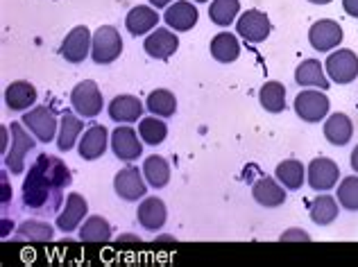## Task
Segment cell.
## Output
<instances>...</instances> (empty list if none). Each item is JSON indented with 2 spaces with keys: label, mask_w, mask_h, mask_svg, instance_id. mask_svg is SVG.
<instances>
[{
  "label": "cell",
  "mask_w": 358,
  "mask_h": 267,
  "mask_svg": "<svg viewBox=\"0 0 358 267\" xmlns=\"http://www.w3.org/2000/svg\"><path fill=\"white\" fill-rule=\"evenodd\" d=\"M350 166H352V170L358 175V145L352 150V154H350Z\"/></svg>",
  "instance_id": "60d3db41"
},
{
  "label": "cell",
  "mask_w": 358,
  "mask_h": 267,
  "mask_svg": "<svg viewBox=\"0 0 358 267\" xmlns=\"http://www.w3.org/2000/svg\"><path fill=\"white\" fill-rule=\"evenodd\" d=\"M308 213H310V220H313L317 226H329L331 222H336L338 213V199L331 195H317L313 202L308 206Z\"/></svg>",
  "instance_id": "4316f807"
},
{
  "label": "cell",
  "mask_w": 358,
  "mask_h": 267,
  "mask_svg": "<svg viewBox=\"0 0 358 267\" xmlns=\"http://www.w3.org/2000/svg\"><path fill=\"white\" fill-rule=\"evenodd\" d=\"M175 3V0H150V5H152L155 9H166V7H171Z\"/></svg>",
  "instance_id": "ab89813d"
},
{
  "label": "cell",
  "mask_w": 358,
  "mask_h": 267,
  "mask_svg": "<svg viewBox=\"0 0 358 267\" xmlns=\"http://www.w3.org/2000/svg\"><path fill=\"white\" fill-rule=\"evenodd\" d=\"M55 229L48 222L41 220H25L21 226H18V238L27 243H48L52 240Z\"/></svg>",
  "instance_id": "e575fe53"
},
{
  "label": "cell",
  "mask_w": 358,
  "mask_h": 267,
  "mask_svg": "<svg viewBox=\"0 0 358 267\" xmlns=\"http://www.w3.org/2000/svg\"><path fill=\"white\" fill-rule=\"evenodd\" d=\"M259 102L268 113H281L286 109V89L281 82H268L259 91Z\"/></svg>",
  "instance_id": "1f68e13d"
},
{
  "label": "cell",
  "mask_w": 358,
  "mask_h": 267,
  "mask_svg": "<svg viewBox=\"0 0 358 267\" xmlns=\"http://www.w3.org/2000/svg\"><path fill=\"white\" fill-rule=\"evenodd\" d=\"M329 104L322 89H306L295 98V113L304 122H320L329 116Z\"/></svg>",
  "instance_id": "5b68a950"
},
{
  "label": "cell",
  "mask_w": 358,
  "mask_h": 267,
  "mask_svg": "<svg viewBox=\"0 0 358 267\" xmlns=\"http://www.w3.org/2000/svg\"><path fill=\"white\" fill-rule=\"evenodd\" d=\"M295 82L299 87L306 89H322L327 91L331 87V80L324 73V64H320L317 59H304L295 71Z\"/></svg>",
  "instance_id": "44dd1931"
},
{
  "label": "cell",
  "mask_w": 358,
  "mask_h": 267,
  "mask_svg": "<svg viewBox=\"0 0 358 267\" xmlns=\"http://www.w3.org/2000/svg\"><path fill=\"white\" fill-rule=\"evenodd\" d=\"M308 3H313V5H329L331 0H308Z\"/></svg>",
  "instance_id": "7bdbcfd3"
},
{
  "label": "cell",
  "mask_w": 358,
  "mask_h": 267,
  "mask_svg": "<svg viewBox=\"0 0 358 267\" xmlns=\"http://www.w3.org/2000/svg\"><path fill=\"white\" fill-rule=\"evenodd\" d=\"M143 48H145V52L152 57V59H171V57L177 52V48H179V39H177V34L168 27V30H157L155 32H150L145 36V41H143Z\"/></svg>",
  "instance_id": "2e32d148"
},
{
  "label": "cell",
  "mask_w": 358,
  "mask_h": 267,
  "mask_svg": "<svg viewBox=\"0 0 358 267\" xmlns=\"http://www.w3.org/2000/svg\"><path fill=\"white\" fill-rule=\"evenodd\" d=\"M236 32L243 36L248 43H261L266 41L270 32H272V23L266 12H259V9H248L243 12L236 21Z\"/></svg>",
  "instance_id": "9c48e42d"
},
{
  "label": "cell",
  "mask_w": 358,
  "mask_h": 267,
  "mask_svg": "<svg viewBox=\"0 0 358 267\" xmlns=\"http://www.w3.org/2000/svg\"><path fill=\"white\" fill-rule=\"evenodd\" d=\"M143 175L152 188H166L168 181H171V166L164 157L152 154L143 161Z\"/></svg>",
  "instance_id": "4dcf8cb0"
},
{
  "label": "cell",
  "mask_w": 358,
  "mask_h": 267,
  "mask_svg": "<svg viewBox=\"0 0 358 267\" xmlns=\"http://www.w3.org/2000/svg\"><path fill=\"white\" fill-rule=\"evenodd\" d=\"M80 240L82 243H109L111 240V224L102 215H91L80 224Z\"/></svg>",
  "instance_id": "f1b7e54d"
},
{
  "label": "cell",
  "mask_w": 358,
  "mask_h": 267,
  "mask_svg": "<svg viewBox=\"0 0 358 267\" xmlns=\"http://www.w3.org/2000/svg\"><path fill=\"white\" fill-rule=\"evenodd\" d=\"M197 18H200V12H197V7L191 0H175L171 7H166V14H164L166 25L175 32L193 30Z\"/></svg>",
  "instance_id": "9a60e30c"
},
{
  "label": "cell",
  "mask_w": 358,
  "mask_h": 267,
  "mask_svg": "<svg viewBox=\"0 0 358 267\" xmlns=\"http://www.w3.org/2000/svg\"><path fill=\"white\" fill-rule=\"evenodd\" d=\"M136 220L138 224L148 229V231H159L164 229L168 220V208L164 204V199L159 197H143V202L136 208Z\"/></svg>",
  "instance_id": "ac0fdd59"
},
{
  "label": "cell",
  "mask_w": 358,
  "mask_h": 267,
  "mask_svg": "<svg viewBox=\"0 0 358 267\" xmlns=\"http://www.w3.org/2000/svg\"><path fill=\"white\" fill-rule=\"evenodd\" d=\"M9 197H12V190H9L7 175H3V206H7V204H9Z\"/></svg>",
  "instance_id": "f35d334b"
},
{
  "label": "cell",
  "mask_w": 358,
  "mask_h": 267,
  "mask_svg": "<svg viewBox=\"0 0 358 267\" xmlns=\"http://www.w3.org/2000/svg\"><path fill=\"white\" fill-rule=\"evenodd\" d=\"M193 3H209V0H193Z\"/></svg>",
  "instance_id": "ee69618b"
},
{
  "label": "cell",
  "mask_w": 358,
  "mask_h": 267,
  "mask_svg": "<svg viewBox=\"0 0 358 267\" xmlns=\"http://www.w3.org/2000/svg\"><path fill=\"white\" fill-rule=\"evenodd\" d=\"M324 68L329 80L336 84H352L358 78V55L354 50H336L327 57Z\"/></svg>",
  "instance_id": "8992f818"
},
{
  "label": "cell",
  "mask_w": 358,
  "mask_h": 267,
  "mask_svg": "<svg viewBox=\"0 0 358 267\" xmlns=\"http://www.w3.org/2000/svg\"><path fill=\"white\" fill-rule=\"evenodd\" d=\"M114 190L125 202H138V199H143L148 193V181L143 170H138L134 166L122 168L114 177Z\"/></svg>",
  "instance_id": "ba28073f"
},
{
  "label": "cell",
  "mask_w": 358,
  "mask_h": 267,
  "mask_svg": "<svg viewBox=\"0 0 358 267\" xmlns=\"http://www.w3.org/2000/svg\"><path fill=\"white\" fill-rule=\"evenodd\" d=\"M138 136L141 134H136L129 125H122V127L118 125L114 134H111V150H114L116 159L131 164V161H136L143 154V140Z\"/></svg>",
  "instance_id": "7c38bea8"
},
{
  "label": "cell",
  "mask_w": 358,
  "mask_h": 267,
  "mask_svg": "<svg viewBox=\"0 0 358 267\" xmlns=\"http://www.w3.org/2000/svg\"><path fill=\"white\" fill-rule=\"evenodd\" d=\"M109 140H111V136H109L107 127H102V125L89 127L87 131H84V136H80V143H78L80 157L84 161H96V159H100L107 152Z\"/></svg>",
  "instance_id": "e0dca14e"
},
{
  "label": "cell",
  "mask_w": 358,
  "mask_h": 267,
  "mask_svg": "<svg viewBox=\"0 0 358 267\" xmlns=\"http://www.w3.org/2000/svg\"><path fill=\"white\" fill-rule=\"evenodd\" d=\"M9 131H12L9 127H3V129H0V134H3V140H0V143H3V157L7 154V136H9Z\"/></svg>",
  "instance_id": "b9f144b4"
},
{
  "label": "cell",
  "mask_w": 358,
  "mask_h": 267,
  "mask_svg": "<svg viewBox=\"0 0 358 267\" xmlns=\"http://www.w3.org/2000/svg\"><path fill=\"white\" fill-rule=\"evenodd\" d=\"M238 12H241L238 0H211L209 18L218 27H229L238 18Z\"/></svg>",
  "instance_id": "d6a6232c"
},
{
  "label": "cell",
  "mask_w": 358,
  "mask_h": 267,
  "mask_svg": "<svg viewBox=\"0 0 358 267\" xmlns=\"http://www.w3.org/2000/svg\"><path fill=\"white\" fill-rule=\"evenodd\" d=\"M275 177L286 190H299L306 181V168L297 159H286L277 166Z\"/></svg>",
  "instance_id": "484cf974"
},
{
  "label": "cell",
  "mask_w": 358,
  "mask_h": 267,
  "mask_svg": "<svg viewBox=\"0 0 358 267\" xmlns=\"http://www.w3.org/2000/svg\"><path fill=\"white\" fill-rule=\"evenodd\" d=\"M21 120L34 134V138L41 143L55 140V134L59 131V118L52 107H34L30 111H25V116Z\"/></svg>",
  "instance_id": "277c9868"
},
{
  "label": "cell",
  "mask_w": 358,
  "mask_h": 267,
  "mask_svg": "<svg viewBox=\"0 0 358 267\" xmlns=\"http://www.w3.org/2000/svg\"><path fill=\"white\" fill-rule=\"evenodd\" d=\"M306 179H308V186L317 190V193H327L331 190L334 186H338V179H341V168H338L336 161L327 159V157H320L313 159L306 168Z\"/></svg>",
  "instance_id": "8fae6325"
},
{
  "label": "cell",
  "mask_w": 358,
  "mask_h": 267,
  "mask_svg": "<svg viewBox=\"0 0 358 267\" xmlns=\"http://www.w3.org/2000/svg\"><path fill=\"white\" fill-rule=\"evenodd\" d=\"M252 197L254 202L266 206V208H277L286 202V188L279 184V179L275 177H261L254 181L252 186Z\"/></svg>",
  "instance_id": "d6986e66"
},
{
  "label": "cell",
  "mask_w": 358,
  "mask_h": 267,
  "mask_svg": "<svg viewBox=\"0 0 358 267\" xmlns=\"http://www.w3.org/2000/svg\"><path fill=\"white\" fill-rule=\"evenodd\" d=\"M354 136V122L347 113L336 111L324 120V138L336 147H343Z\"/></svg>",
  "instance_id": "7402d4cb"
},
{
  "label": "cell",
  "mask_w": 358,
  "mask_h": 267,
  "mask_svg": "<svg viewBox=\"0 0 358 267\" xmlns=\"http://www.w3.org/2000/svg\"><path fill=\"white\" fill-rule=\"evenodd\" d=\"M91 43H93V36L87 25L73 27L62 43V57L69 64H82L91 55Z\"/></svg>",
  "instance_id": "4fadbf2b"
},
{
  "label": "cell",
  "mask_w": 358,
  "mask_h": 267,
  "mask_svg": "<svg viewBox=\"0 0 358 267\" xmlns=\"http://www.w3.org/2000/svg\"><path fill=\"white\" fill-rule=\"evenodd\" d=\"M145 107L152 116L159 118H173L177 111V98L168 89H157L148 95Z\"/></svg>",
  "instance_id": "f546056e"
},
{
  "label": "cell",
  "mask_w": 358,
  "mask_h": 267,
  "mask_svg": "<svg viewBox=\"0 0 358 267\" xmlns=\"http://www.w3.org/2000/svg\"><path fill=\"white\" fill-rule=\"evenodd\" d=\"M73 109L80 113L82 118H96L102 111V93L100 87L93 80H84L71 93Z\"/></svg>",
  "instance_id": "52a82bcc"
},
{
  "label": "cell",
  "mask_w": 358,
  "mask_h": 267,
  "mask_svg": "<svg viewBox=\"0 0 358 267\" xmlns=\"http://www.w3.org/2000/svg\"><path fill=\"white\" fill-rule=\"evenodd\" d=\"M9 129H12V150H7L5 154V166L12 175H23L25 170V157L27 152H32L36 140L30 136V131L25 129L23 120L21 122H12L9 125Z\"/></svg>",
  "instance_id": "3957f363"
},
{
  "label": "cell",
  "mask_w": 358,
  "mask_h": 267,
  "mask_svg": "<svg viewBox=\"0 0 358 267\" xmlns=\"http://www.w3.org/2000/svg\"><path fill=\"white\" fill-rule=\"evenodd\" d=\"M343 9L350 16L358 18V0H343Z\"/></svg>",
  "instance_id": "74e56055"
},
{
  "label": "cell",
  "mask_w": 358,
  "mask_h": 267,
  "mask_svg": "<svg viewBox=\"0 0 358 267\" xmlns=\"http://www.w3.org/2000/svg\"><path fill=\"white\" fill-rule=\"evenodd\" d=\"M82 120L73 113L66 111L59 118V131H57V147L59 152H71L75 147V143H80V134H82Z\"/></svg>",
  "instance_id": "83f0119b"
},
{
  "label": "cell",
  "mask_w": 358,
  "mask_h": 267,
  "mask_svg": "<svg viewBox=\"0 0 358 267\" xmlns=\"http://www.w3.org/2000/svg\"><path fill=\"white\" fill-rule=\"evenodd\" d=\"M338 204H341L345 211H358V177H345L341 184H338Z\"/></svg>",
  "instance_id": "d590c367"
},
{
  "label": "cell",
  "mask_w": 358,
  "mask_h": 267,
  "mask_svg": "<svg viewBox=\"0 0 358 267\" xmlns=\"http://www.w3.org/2000/svg\"><path fill=\"white\" fill-rule=\"evenodd\" d=\"M279 240L281 243H290V240H297V243H301V240H310V236L304 231V229H288V231L286 233H281L279 236Z\"/></svg>",
  "instance_id": "8d00e7d4"
},
{
  "label": "cell",
  "mask_w": 358,
  "mask_h": 267,
  "mask_svg": "<svg viewBox=\"0 0 358 267\" xmlns=\"http://www.w3.org/2000/svg\"><path fill=\"white\" fill-rule=\"evenodd\" d=\"M122 52V39L120 32L114 25H100L96 34H93V43H91V57L93 62L100 66L114 64Z\"/></svg>",
  "instance_id": "7a4b0ae2"
},
{
  "label": "cell",
  "mask_w": 358,
  "mask_h": 267,
  "mask_svg": "<svg viewBox=\"0 0 358 267\" xmlns=\"http://www.w3.org/2000/svg\"><path fill=\"white\" fill-rule=\"evenodd\" d=\"M343 27L338 21L331 18H322V21H315L308 30V43L313 50L317 52H331L334 48L343 43Z\"/></svg>",
  "instance_id": "30bf717a"
},
{
  "label": "cell",
  "mask_w": 358,
  "mask_h": 267,
  "mask_svg": "<svg viewBox=\"0 0 358 267\" xmlns=\"http://www.w3.org/2000/svg\"><path fill=\"white\" fill-rule=\"evenodd\" d=\"M34 102H36V89L34 84L25 80L12 82L5 91V104L12 111H30V107H34Z\"/></svg>",
  "instance_id": "603a6c76"
},
{
  "label": "cell",
  "mask_w": 358,
  "mask_h": 267,
  "mask_svg": "<svg viewBox=\"0 0 358 267\" xmlns=\"http://www.w3.org/2000/svg\"><path fill=\"white\" fill-rule=\"evenodd\" d=\"M209 50H211V57H213V59H215V62H220V64H231V62H236L238 57H241L238 36H236V34H231V32H220V34H215L213 39H211Z\"/></svg>",
  "instance_id": "d4e9b609"
},
{
  "label": "cell",
  "mask_w": 358,
  "mask_h": 267,
  "mask_svg": "<svg viewBox=\"0 0 358 267\" xmlns=\"http://www.w3.org/2000/svg\"><path fill=\"white\" fill-rule=\"evenodd\" d=\"M141 113H143V102H141L136 95L122 93L109 102V118L116 120L118 125L120 122L122 125H129V122L141 120Z\"/></svg>",
  "instance_id": "ffe728a7"
},
{
  "label": "cell",
  "mask_w": 358,
  "mask_h": 267,
  "mask_svg": "<svg viewBox=\"0 0 358 267\" xmlns=\"http://www.w3.org/2000/svg\"><path fill=\"white\" fill-rule=\"evenodd\" d=\"M89 213V204L80 193H71L66 197V204L57 215V229L64 233H71L75 229H80V224L84 222V217Z\"/></svg>",
  "instance_id": "5bb4252c"
},
{
  "label": "cell",
  "mask_w": 358,
  "mask_h": 267,
  "mask_svg": "<svg viewBox=\"0 0 358 267\" xmlns=\"http://www.w3.org/2000/svg\"><path fill=\"white\" fill-rule=\"evenodd\" d=\"M159 23V14L152 5H136L125 18V25L131 36H143L150 30H155Z\"/></svg>",
  "instance_id": "cb8c5ba5"
},
{
  "label": "cell",
  "mask_w": 358,
  "mask_h": 267,
  "mask_svg": "<svg viewBox=\"0 0 358 267\" xmlns=\"http://www.w3.org/2000/svg\"><path fill=\"white\" fill-rule=\"evenodd\" d=\"M71 181V170L62 159L39 154L23 179V204L39 213L62 211L64 188H69Z\"/></svg>",
  "instance_id": "6da1fadb"
},
{
  "label": "cell",
  "mask_w": 358,
  "mask_h": 267,
  "mask_svg": "<svg viewBox=\"0 0 358 267\" xmlns=\"http://www.w3.org/2000/svg\"><path fill=\"white\" fill-rule=\"evenodd\" d=\"M138 134L145 145H162L168 136V127L164 120H159V116H150L138 122Z\"/></svg>",
  "instance_id": "836d02e7"
}]
</instances>
